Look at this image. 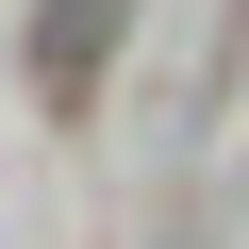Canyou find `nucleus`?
Returning a JSON list of instances; mask_svg holds the SVG:
<instances>
[{
    "label": "nucleus",
    "instance_id": "1",
    "mask_svg": "<svg viewBox=\"0 0 249 249\" xmlns=\"http://www.w3.org/2000/svg\"><path fill=\"white\" fill-rule=\"evenodd\" d=\"M116 34H133V0H50V17H34V83H50V100H83Z\"/></svg>",
    "mask_w": 249,
    "mask_h": 249
}]
</instances>
